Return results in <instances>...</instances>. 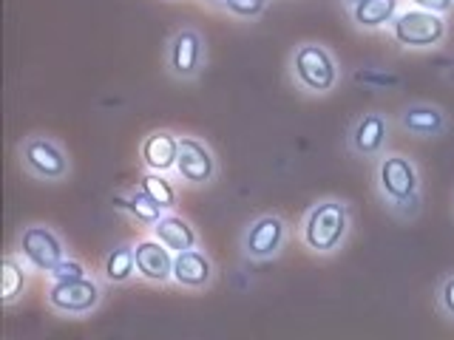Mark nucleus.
I'll list each match as a JSON object with an SVG mask.
<instances>
[{"mask_svg": "<svg viewBox=\"0 0 454 340\" xmlns=\"http://www.w3.org/2000/svg\"><path fill=\"white\" fill-rule=\"evenodd\" d=\"M375 188L392 216L411 221L420 212V170L403 153H380Z\"/></svg>", "mask_w": 454, "mask_h": 340, "instance_id": "obj_1", "label": "nucleus"}, {"mask_svg": "<svg viewBox=\"0 0 454 340\" xmlns=\"http://www.w3.org/2000/svg\"><path fill=\"white\" fill-rule=\"evenodd\" d=\"M349 207L340 198H321L316 202L301 221V241L304 247L318 252V255H330L340 250V244L349 236Z\"/></svg>", "mask_w": 454, "mask_h": 340, "instance_id": "obj_2", "label": "nucleus"}, {"mask_svg": "<svg viewBox=\"0 0 454 340\" xmlns=\"http://www.w3.org/2000/svg\"><path fill=\"white\" fill-rule=\"evenodd\" d=\"M293 80L298 89H304L309 94H330L335 91V85L340 80V68L335 63V57L330 49L318 46V42H301L293 51Z\"/></svg>", "mask_w": 454, "mask_h": 340, "instance_id": "obj_3", "label": "nucleus"}, {"mask_svg": "<svg viewBox=\"0 0 454 340\" xmlns=\"http://www.w3.org/2000/svg\"><path fill=\"white\" fill-rule=\"evenodd\" d=\"M46 304L66 318H82L103 304V283L97 278L85 275L74 281H51L46 292Z\"/></svg>", "mask_w": 454, "mask_h": 340, "instance_id": "obj_4", "label": "nucleus"}, {"mask_svg": "<svg viewBox=\"0 0 454 340\" xmlns=\"http://www.w3.org/2000/svg\"><path fill=\"white\" fill-rule=\"evenodd\" d=\"M392 37L406 49H434L446 40L443 14L411 6L392 20Z\"/></svg>", "mask_w": 454, "mask_h": 340, "instance_id": "obj_5", "label": "nucleus"}, {"mask_svg": "<svg viewBox=\"0 0 454 340\" xmlns=\"http://www.w3.org/2000/svg\"><path fill=\"white\" fill-rule=\"evenodd\" d=\"M20 159L28 174L43 182H63L71 174V162H68L66 151L57 145L54 139L40 136V134H32L23 139Z\"/></svg>", "mask_w": 454, "mask_h": 340, "instance_id": "obj_6", "label": "nucleus"}, {"mask_svg": "<svg viewBox=\"0 0 454 340\" xmlns=\"http://www.w3.org/2000/svg\"><path fill=\"white\" fill-rule=\"evenodd\" d=\"M18 252L26 264L37 273H51V269L66 259V241L46 224H28L18 236Z\"/></svg>", "mask_w": 454, "mask_h": 340, "instance_id": "obj_7", "label": "nucleus"}, {"mask_svg": "<svg viewBox=\"0 0 454 340\" xmlns=\"http://www.w3.org/2000/svg\"><path fill=\"white\" fill-rule=\"evenodd\" d=\"M284 241H287V221L278 212H264L247 224L241 236V252L250 261H270L284 250Z\"/></svg>", "mask_w": 454, "mask_h": 340, "instance_id": "obj_8", "label": "nucleus"}, {"mask_svg": "<svg viewBox=\"0 0 454 340\" xmlns=\"http://www.w3.org/2000/svg\"><path fill=\"white\" fill-rule=\"evenodd\" d=\"M168 74L176 80H196L202 74V68L207 63V51H205V40L196 28H179L174 37L168 40Z\"/></svg>", "mask_w": 454, "mask_h": 340, "instance_id": "obj_9", "label": "nucleus"}, {"mask_svg": "<svg viewBox=\"0 0 454 340\" xmlns=\"http://www.w3.org/2000/svg\"><path fill=\"white\" fill-rule=\"evenodd\" d=\"M176 174L188 184H210L219 174L216 156L199 136H179V159Z\"/></svg>", "mask_w": 454, "mask_h": 340, "instance_id": "obj_10", "label": "nucleus"}, {"mask_svg": "<svg viewBox=\"0 0 454 340\" xmlns=\"http://www.w3.org/2000/svg\"><path fill=\"white\" fill-rule=\"evenodd\" d=\"M387 139H389V120H387V113H380V111L361 113L347 136L349 151L355 156H361V159H375V156H380L383 148H387Z\"/></svg>", "mask_w": 454, "mask_h": 340, "instance_id": "obj_11", "label": "nucleus"}, {"mask_svg": "<svg viewBox=\"0 0 454 340\" xmlns=\"http://www.w3.org/2000/svg\"><path fill=\"white\" fill-rule=\"evenodd\" d=\"M134 255H137V273L148 283H168L174 281V250H168L160 238H139L134 241Z\"/></svg>", "mask_w": 454, "mask_h": 340, "instance_id": "obj_12", "label": "nucleus"}, {"mask_svg": "<svg viewBox=\"0 0 454 340\" xmlns=\"http://www.w3.org/2000/svg\"><path fill=\"white\" fill-rule=\"evenodd\" d=\"M216 278V264L205 250H182L174 255V283L182 290H207Z\"/></svg>", "mask_w": 454, "mask_h": 340, "instance_id": "obj_13", "label": "nucleus"}, {"mask_svg": "<svg viewBox=\"0 0 454 340\" xmlns=\"http://www.w3.org/2000/svg\"><path fill=\"white\" fill-rule=\"evenodd\" d=\"M139 156L145 170H156V174H168L176 170L179 159V134L174 131H151L139 145Z\"/></svg>", "mask_w": 454, "mask_h": 340, "instance_id": "obj_14", "label": "nucleus"}, {"mask_svg": "<svg viewBox=\"0 0 454 340\" xmlns=\"http://www.w3.org/2000/svg\"><path fill=\"white\" fill-rule=\"evenodd\" d=\"M151 233H153V238H160L162 244H165L168 250H174V252L199 247V233H196V227H193L188 219H182V216H176V212H170V210L151 227Z\"/></svg>", "mask_w": 454, "mask_h": 340, "instance_id": "obj_15", "label": "nucleus"}, {"mask_svg": "<svg viewBox=\"0 0 454 340\" xmlns=\"http://www.w3.org/2000/svg\"><path fill=\"white\" fill-rule=\"evenodd\" d=\"M401 128L415 136H440L449 128L446 113L437 105H409L401 111Z\"/></svg>", "mask_w": 454, "mask_h": 340, "instance_id": "obj_16", "label": "nucleus"}, {"mask_svg": "<svg viewBox=\"0 0 454 340\" xmlns=\"http://www.w3.org/2000/svg\"><path fill=\"white\" fill-rule=\"evenodd\" d=\"M352 20L361 28H383L401 14V0H358L352 9Z\"/></svg>", "mask_w": 454, "mask_h": 340, "instance_id": "obj_17", "label": "nucleus"}, {"mask_svg": "<svg viewBox=\"0 0 454 340\" xmlns=\"http://www.w3.org/2000/svg\"><path fill=\"white\" fill-rule=\"evenodd\" d=\"M137 273V255L134 244H117L106 252L103 259V278L108 283H128Z\"/></svg>", "mask_w": 454, "mask_h": 340, "instance_id": "obj_18", "label": "nucleus"}, {"mask_svg": "<svg viewBox=\"0 0 454 340\" xmlns=\"http://www.w3.org/2000/svg\"><path fill=\"white\" fill-rule=\"evenodd\" d=\"M28 283V264L20 252H9L4 259V304H14Z\"/></svg>", "mask_w": 454, "mask_h": 340, "instance_id": "obj_19", "label": "nucleus"}, {"mask_svg": "<svg viewBox=\"0 0 454 340\" xmlns=\"http://www.w3.org/2000/svg\"><path fill=\"white\" fill-rule=\"evenodd\" d=\"M120 207L131 212V216H134L139 224H145V227H153V224L160 221V219L165 216V212H168L162 205H156L153 198H151L145 190H142V188H137V190L128 193V198H125V202H122Z\"/></svg>", "mask_w": 454, "mask_h": 340, "instance_id": "obj_20", "label": "nucleus"}, {"mask_svg": "<svg viewBox=\"0 0 454 340\" xmlns=\"http://www.w3.org/2000/svg\"><path fill=\"white\" fill-rule=\"evenodd\" d=\"M139 188L145 190L156 205H162L165 210L176 207V188L165 174H156V170H145L139 179Z\"/></svg>", "mask_w": 454, "mask_h": 340, "instance_id": "obj_21", "label": "nucleus"}, {"mask_svg": "<svg viewBox=\"0 0 454 340\" xmlns=\"http://www.w3.org/2000/svg\"><path fill=\"white\" fill-rule=\"evenodd\" d=\"M222 9H227L233 18L255 20L267 9V0H222Z\"/></svg>", "mask_w": 454, "mask_h": 340, "instance_id": "obj_22", "label": "nucleus"}, {"mask_svg": "<svg viewBox=\"0 0 454 340\" xmlns=\"http://www.w3.org/2000/svg\"><path fill=\"white\" fill-rule=\"evenodd\" d=\"M49 275H51V281H74V278H85V275H89V269H85L82 261L68 259V255H66V259L57 264Z\"/></svg>", "mask_w": 454, "mask_h": 340, "instance_id": "obj_23", "label": "nucleus"}, {"mask_svg": "<svg viewBox=\"0 0 454 340\" xmlns=\"http://www.w3.org/2000/svg\"><path fill=\"white\" fill-rule=\"evenodd\" d=\"M437 306H440V312H443L449 321H454V275H446L443 281H440Z\"/></svg>", "mask_w": 454, "mask_h": 340, "instance_id": "obj_24", "label": "nucleus"}, {"mask_svg": "<svg viewBox=\"0 0 454 340\" xmlns=\"http://www.w3.org/2000/svg\"><path fill=\"white\" fill-rule=\"evenodd\" d=\"M411 6L426 9V12H434V14H446L454 9V0H411Z\"/></svg>", "mask_w": 454, "mask_h": 340, "instance_id": "obj_25", "label": "nucleus"}, {"mask_svg": "<svg viewBox=\"0 0 454 340\" xmlns=\"http://www.w3.org/2000/svg\"><path fill=\"white\" fill-rule=\"evenodd\" d=\"M202 4H210V6H216V4H219V6H222V0H202Z\"/></svg>", "mask_w": 454, "mask_h": 340, "instance_id": "obj_26", "label": "nucleus"}, {"mask_svg": "<svg viewBox=\"0 0 454 340\" xmlns=\"http://www.w3.org/2000/svg\"><path fill=\"white\" fill-rule=\"evenodd\" d=\"M344 4H347V6H349V9H352V6H355V4H358V0H344Z\"/></svg>", "mask_w": 454, "mask_h": 340, "instance_id": "obj_27", "label": "nucleus"}]
</instances>
